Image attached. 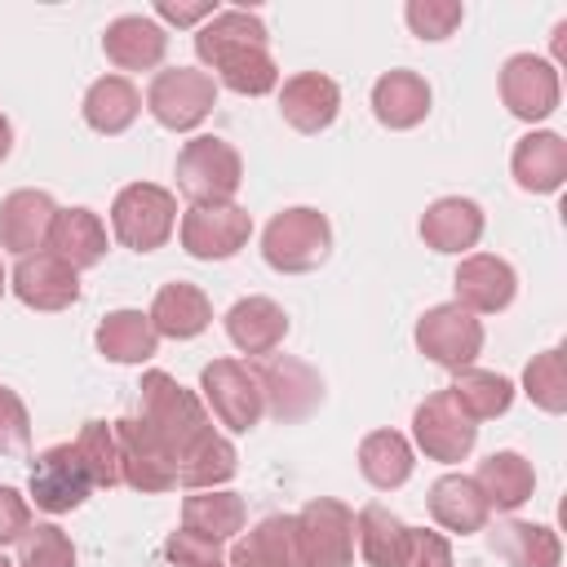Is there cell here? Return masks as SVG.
<instances>
[{
    "label": "cell",
    "mask_w": 567,
    "mask_h": 567,
    "mask_svg": "<svg viewBox=\"0 0 567 567\" xmlns=\"http://www.w3.org/2000/svg\"><path fill=\"white\" fill-rule=\"evenodd\" d=\"M408 532L412 527L399 514H390L385 505H363L354 514V545H359L368 567H403Z\"/></svg>",
    "instance_id": "36"
},
{
    "label": "cell",
    "mask_w": 567,
    "mask_h": 567,
    "mask_svg": "<svg viewBox=\"0 0 567 567\" xmlns=\"http://www.w3.org/2000/svg\"><path fill=\"white\" fill-rule=\"evenodd\" d=\"M403 22H408V31L416 40L439 44L465 22V4L461 0H408L403 4Z\"/></svg>",
    "instance_id": "42"
},
{
    "label": "cell",
    "mask_w": 567,
    "mask_h": 567,
    "mask_svg": "<svg viewBox=\"0 0 567 567\" xmlns=\"http://www.w3.org/2000/svg\"><path fill=\"white\" fill-rule=\"evenodd\" d=\"M177 226V195L155 182H128L111 204V230L133 252H155Z\"/></svg>",
    "instance_id": "4"
},
{
    "label": "cell",
    "mask_w": 567,
    "mask_h": 567,
    "mask_svg": "<svg viewBox=\"0 0 567 567\" xmlns=\"http://www.w3.org/2000/svg\"><path fill=\"white\" fill-rule=\"evenodd\" d=\"M563 35H567V22H558V27H554V58H558V62L567 58V40H563Z\"/></svg>",
    "instance_id": "49"
},
{
    "label": "cell",
    "mask_w": 567,
    "mask_h": 567,
    "mask_svg": "<svg viewBox=\"0 0 567 567\" xmlns=\"http://www.w3.org/2000/svg\"><path fill=\"white\" fill-rule=\"evenodd\" d=\"M416 350L447 368V372H461V368H474L478 350H483V323L478 315H470L465 306L456 301H443V306H430L421 319H416Z\"/></svg>",
    "instance_id": "9"
},
{
    "label": "cell",
    "mask_w": 567,
    "mask_h": 567,
    "mask_svg": "<svg viewBox=\"0 0 567 567\" xmlns=\"http://www.w3.org/2000/svg\"><path fill=\"white\" fill-rule=\"evenodd\" d=\"M341 111V89L323 71H297L279 89V115L297 133H323Z\"/></svg>",
    "instance_id": "20"
},
{
    "label": "cell",
    "mask_w": 567,
    "mask_h": 567,
    "mask_svg": "<svg viewBox=\"0 0 567 567\" xmlns=\"http://www.w3.org/2000/svg\"><path fill=\"white\" fill-rule=\"evenodd\" d=\"M4 288H9V270L0 266V297H4Z\"/></svg>",
    "instance_id": "50"
},
{
    "label": "cell",
    "mask_w": 567,
    "mask_h": 567,
    "mask_svg": "<svg viewBox=\"0 0 567 567\" xmlns=\"http://www.w3.org/2000/svg\"><path fill=\"white\" fill-rule=\"evenodd\" d=\"M102 53L120 71H155L168 53V31L151 13H120L102 31Z\"/></svg>",
    "instance_id": "19"
},
{
    "label": "cell",
    "mask_w": 567,
    "mask_h": 567,
    "mask_svg": "<svg viewBox=\"0 0 567 567\" xmlns=\"http://www.w3.org/2000/svg\"><path fill=\"white\" fill-rule=\"evenodd\" d=\"M213 71H217V80H221L230 93H239V97H261V93L279 89V66H275L270 49H235V53H226Z\"/></svg>",
    "instance_id": "38"
},
{
    "label": "cell",
    "mask_w": 567,
    "mask_h": 567,
    "mask_svg": "<svg viewBox=\"0 0 567 567\" xmlns=\"http://www.w3.org/2000/svg\"><path fill=\"white\" fill-rule=\"evenodd\" d=\"M452 288H456V306H465L470 315H501L518 292V275L496 252H470L461 257Z\"/></svg>",
    "instance_id": "16"
},
{
    "label": "cell",
    "mask_w": 567,
    "mask_h": 567,
    "mask_svg": "<svg viewBox=\"0 0 567 567\" xmlns=\"http://www.w3.org/2000/svg\"><path fill=\"white\" fill-rule=\"evenodd\" d=\"M252 217L248 208L230 204H190L177 221V239L195 261H230L239 248H248Z\"/></svg>",
    "instance_id": "8"
},
{
    "label": "cell",
    "mask_w": 567,
    "mask_h": 567,
    "mask_svg": "<svg viewBox=\"0 0 567 567\" xmlns=\"http://www.w3.org/2000/svg\"><path fill=\"white\" fill-rule=\"evenodd\" d=\"M9 151H13V128H9V120L0 115V164L9 159Z\"/></svg>",
    "instance_id": "48"
},
{
    "label": "cell",
    "mask_w": 567,
    "mask_h": 567,
    "mask_svg": "<svg viewBox=\"0 0 567 567\" xmlns=\"http://www.w3.org/2000/svg\"><path fill=\"white\" fill-rule=\"evenodd\" d=\"M217 13L213 0H195V4H177V0H155V22H173V27H204Z\"/></svg>",
    "instance_id": "47"
},
{
    "label": "cell",
    "mask_w": 567,
    "mask_h": 567,
    "mask_svg": "<svg viewBox=\"0 0 567 567\" xmlns=\"http://www.w3.org/2000/svg\"><path fill=\"white\" fill-rule=\"evenodd\" d=\"M425 501H430V518L443 532H452V536H474L492 518V509H487V501H483V492H478V483L470 474H443V478H434Z\"/></svg>",
    "instance_id": "26"
},
{
    "label": "cell",
    "mask_w": 567,
    "mask_h": 567,
    "mask_svg": "<svg viewBox=\"0 0 567 567\" xmlns=\"http://www.w3.org/2000/svg\"><path fill=\"white\" fill-rule=\"evenodd\" d=\"M53 217H58V204L49 190H9L0 199V248L13 257L49 248Z\"/></svg>",
    "instance_id": "17"
},
{
    "label": "cell",
    "mask_w": 567,
    "mask_h": 567,
    "mask_svg": "<svg viewBox=\"0 0 567 567\" xmlns=\"http://www.w3.org/2000/svg\"><path fill=\"white\" fill-rule=\"evenodd\" d=\"M235 470H239V452H235V443H230L226 434H217V430L199 434V439L177 456V483H182L186 492L221 487V483L235 478Z\"/></svg>",
    "instance_id": "33"
},
{
    "label": "cell",
    "mask_w": 567,
    "mask_h": 567,
    "mask_svg": "<svg viewBox=\"0 0 567 567\" xmlns=\"http://www.w3.org/2000/svg\"><path fill=\"white\" fill-rule=\"evenodd\" d=\"M447 394L461 403V412L470 421H496L514 403V381L501 372H487V368H461L456 381L447 385Z\"/></svg>",
    "instance_id": "37"
},
{
    "label": "cell",
    "mask_w": 567,
    "mask_h": 567,
    "mask_svg": "<svg viewBox=\"0 0 567 567\" xmlns=\"http://www.w3.org/2000/svg\"><path fill=\"white\" fill-rule=\"evenodd\" d=\"M199 390H204V408H208V412L217 416V425H226L230 434H248V430L266 416L261 385H257L252 368L239 363V359H213V363H204Z\"/></svg>",
    "instance_id": "6"
},
{
    "label": "cell",
    "mask_w": 567,
    "mask_h": 567,
    "mask_svg": "<svg viewBox=\"0 0 567 567\" xmlns=\"http://www.w3.org/2000/svg\"><path fill=\"white\" fill-rule=\"evenodd\" d=\"M27 527H31V501L18 487L0 483V549L4 545H18Z\"/></svg>",
    "instance_id": "46"
},
{
    "label": "cell",
    "mask_w": 567,
    "mask_h": 567,
    "mask_svg": "<svg viewBox=\"0 0 567 567\" xmlns=\"http://www.w3.org/2000/svg\"><path fill=\"white\" fill-rule=\"evenodd\" d=\"M0 567H13V563H9V558H4V554H0Z\"/></svg>",
    "instance_id": "51"
},
{
    "label": "cell",
    "mask_w": 567,
    "mask_h": 567,
    "mask_svg": "<svg viewBox=\"0 0 567 567\" xmlns=\"http://www.w3.org/2000/svg\"><path fill=\"white\" fill-rule=\"evenodd\" d=\"M430 102H434V93H430L425 75H416V71H408V66L385 71V75L372 84V115H377V124H385V128H394V133L416 128V124L430 115Z\"/></svg>",
    "instance_id": "24"
},
{
    "label": "cell",
    "mask_w": 567,
    "mask_h": 567,
    "mask_svg": "<svg viewBox=\"0 0 567 567\" xmlns=\"http://www.w3.org/2000/svg\"><path fill=\"white\" fill-rule=\"evenodd\" d=\"M111 430H115V447H120V483H128L142 496L177 487V456L146 430L142 416H120V421H111Z\"/></svg>",
    "instance_id": "11"
},
{
    "label": "cell",
    "mask_w": 567,
    "mask_h": 567,
    "mask_svg": "<svg viewBox=\"0 0 567 567\" xmlns=\"http://www.w3.org/2000/svg\"><path fill=\"white\" fill-rule=\"evenodd\" d=\"M523 394L549 416L567 412V372H563V350L558 346L532 354V363L523 368Z\"/></svg>",
    "instance_id": "39"
},
{
    "label": "cell",
    "mask_w": 567,
    "mask_h": 567,
    "mask_svg": "<svg viewBox=\"0 0 567 567\" xmlns=\"http://www.w3.org/2000/svg\"><path fill=\"white\" fill-rule=\"evenodd\" d=\"M137 394H142V412H137V416L146 421V430H151L173 456H182L199 434L213 430L204 399H199L195 390H186V385H182L173 372H164V368L142 372Z\"/></svg>",
    "instance_id": "1"
},
{
    "label": "cell",
    "mask_w": 567,
    "mask_h": 567,
    "mask_svg": "<svg viewBox=\"0 0 567 567\" xmlns=\"http://www.w3.org/2000/svg\"><path fill=\"white\" fill-rule=\"evenodd\" d=\"M31 447V416L18 390L0 385V456H18Z\"/></svg>",
    "instance_id": "44"
},
{
    "label": "cell",
    "mask_w": 567,
    "mask_h": 567,
    "mask_svg": "<svg viewBox=\"0 0 567 567\" xmlns=\"http://www.w3.org/2000/svg\"><path fill=\"white\" fill-rule=\"evenodd\" d=\"M509 173L518 182V190L527 195H554L567 182V142L554 128H532L527 137L514 142L509 155Z\"/></svg>",
    "instance_id": "21"
},
{
    "label": "cell",
    "mask_w": 567,
    "mask_h": 567,
    "mask_svg": "<svg viewBox=\"0 0 567 567\" xmlns=\"http://www.w3.org/2000/svg\"><path fill=\"white\" fill-rule=\"evenodd\" d=\"M226 337L239 354H275L288 337V315L270 297H239L226 310Z\"/></svg>",
    "instance_id": "23"
},
{
    "label": "cell",
    "mask_w": 567,
    "mask_h": 567,
    "mask_svg": "<svg viewBox=\"0 0 567 567\" xmlns=\"http://www.w3.org/2000/svg\"><path fill=\"white\" fill-rule=\"evenodd\" d=\"M492 554L505 567H558L563 563V540L554 527L545 523H527V518H505L492 527L487 536Z\"/></svg>",
    "instance_id": "28"
},
{
    "label": "cell",
    "mask_w": 567,
    "mask_h": 567,
    "mask_svg": "<svg viewBox=\"0 0 567 567\" xmlns=\"http://www.w3.org/2000/svg\"><path fill=\"white\" fill-rule=\"evenodd\" d=\"M9 288L27 310L53 315V310H66L80 301V270L71 261H62L58 252L40 248V252L18 257V266L9 270Z\"/></svg>",
    "instance_id": "15"
},
{
    "label": "cell",
    "mask_w": 567,
    "mask_h": 567,
    "mask_svg": "<svg viewBox=\"0 0 567 567\" xmlns=\"http://www.w3.org/2000/svg\"><path fill=\"white\" fill-rule=\"evenodd\" d=\"M416 452L399 430H372L359 443V474L377 487V492H394L412 478Z\"/></svg>",
    "instance_id": "35"
},
{
    "label": "cell",
    "mask_w": 567,
    "mask_h": 567,
    "mask_svg": "<svg viewBox=\"0 0 567 567\" xmlns=\"http://www.w3.org/2000/svg\"><path fill=\"white\" fill-rule=\"evenodd\" d=\"M558 97H563V84H558V66L536 58V53H514L505 58L501 66V102L514 120L523 124H536V120H549L558 111Z\"/></svg>",
    "instance_id": "14"
},
{
    "label": "cell",
    "mask_w": 567,
    "mask_h": 567,
    "mask_svg": "<svg viewBox=\"0 0 567 567\" xmlns=\"http://www.w3.org/2000/svg\"><path fill=\"white\" fill-rule=\"evenodd\" d=\"M226 567H306L297 514H270L226 554Z\"/></svg>",
    "instance_id": "18"
},
{
    "label": "cell",
    "mask_w": 567,
    "mask_h": 567,
    "mask_svg": "<svg viewBox=\"0 0 567 567\" xmlns=\"http://www.w3.org/2000/svg\"><path fill=\"white\" fill-rule=\"evenodd\" d=\"M93 496V478L75 452V443H53L35 452L27 474V501L44 514H71Z\"/></svg>",
    "instance_id": "7"
},
{
    "label": "cell",
    "mask_w": 567,
    "mask_h": 567,
    "mask_svg": "<svg viewBox=\"0 0 567 567\" xmlns=\"http://www.w3.org/2000/svg\"><path fill=\"white\" fill-rule=\"evenodd\" d=\"M75 452L93 478V487H115L120 483V447H115V430L106 421H84L75 434Z\"/></svg>",
    "instance_id": "40"
},
{
    "label": "cell",
    "mask_w": 567,
    "mask_h": 567,
    "mask_svg": "<svg viewBox=\"0 0 567 567\" xmlns=\"http://www.w3.org/2000/svg\"><path fill=\"white\" fill-rule=\"evenodd\" d=\"M93 341H97V354L111 359V363H146L159 350V332L151 328L146 310H111V315H102Z\"/></svg>",
    "instance_id": "30"
},
{
    "label": "cell",
    "mask_w": 567,
    "mask_h": 567,
    "mask_svg": "<svg viewBox=\"0 0 567 567\" xmlns=\"http://www.w3.org/2000/svg\"><path fill=\"white\" fill-rule=\"evenodd\" d=\"M151 328L159 332V337H168V341H190V337H199L208 323H213V301H208V292L199 288V284H190V279H173V284H164L159 292H155V301H151Z\"/></svg>",
    "instance_id": "22"
},
{
    "label": "cell",
    "mask_w": 567,
    "mask_h": 567,
    "mask_svg": "<svg viewBox=\"0 0 567 567\" xmlns=\"http://www.w3.org/2000/svg\"><path fill=\"white\" fill-rule=\"evenodd\" d=\"M213 102H217V80L199 66H164L151 75V89H146V111L168 133L199 128Z\"/></svg>",
    "instance_id": "5"
},
{
    "label": "cell",
    "mask_w": 567,
    "mask_h": 567,
    "mask_svg": "<svg viewBox=\"0 0 567 567\" xmlns=\"http://www.w3.org/2000/svg\"><path fill=\"white\" fill-rule=\"evenodd\" d=\"M18 567H75V545L58 523H31L18 540Z\"/></svg>",
    "instance_id": "41"
},
{
    "label": "cell",
    "mask_w": 567,
    "mask_h": 567,
    "mask_svg": "<svg viewBox=\"0 0 567 567\" xmlns=\"http://www.w3.org/2000/svg\"><path fill=\"white\" fill-rule=\"evenodd\" d=\"M421 239L434 252H470L483 239V208L465 195H443L421 213Z\"/></svg>",
    "instance_id": "25"
},
{
    "label": "cell",
    "mask_w": 567,
    "mask_h": 567,
    "mask_svg": "<svg viewBox=\"0 0 567 567\" xmlns=\"http://www.w3.org/2000/svg\"><path fill=\"white\" fill-rule=\"evenodd\" d=\"M252 377H257V385H261L266 412H270L275 421H284V425L310 416V412L323 403V377H319L310 363L292 359V354H261V359L252 363Z\"/></svg>",
    "instance_id": "10"
},
{
    "label": "cell",
    "mask_w": 567,
    "mask_h": 567,
    "mask_svg": "<svg viewBox=\"0 0 567 567\" xmlns=\"http://www.w3.org/2000/svg\"><path fill=\"white\" fill-rule=\"evenodd\" d=\"M270 44V31L257 13L248 9H217L204 27H195V58L213 71L226 53L235 49H266Z\"/></svg>",
    "instance_id": "27"
},
{
    "label": "cell",
    "mask_w": 567,
    "mask_h": 567,
    "mask_svg": "<svg viewBox=\"0 0 567 567\" xmlns=\"http://www.w3.org/2000/svg\"><path fill=\"white\" fill-rule=\"evenodd\" d=\"M80 111H84V124H89L93 133H102V137H120V133L137 120V111H142V93L133 89L128 75H102V80L89 84Z\"/></svg>",
    "instance_id": "31"
},
{
    "label": "cell",
    "mask_w": 567,
    "mask_h": 567,
    "mask_svg": "<svg viewBox=\"0 0 567 567\" xmlns=\"http://www.w3.org/2000/svg\"><path fill=\"white\" fill-rule=\"evenodd\" d=\"M403 567H456L447 536H443V532H430V527H412V532H408Z\"/></svg>",
    "instance_id": "45"
},
{
    "label": "cell",
    "mask_w": 567,
    "mask_h": 567,
    "mask_svg": "<svg viewBox=\"0 0 567 567\" xmlns=\"http://www.w3.org/2000/svg\"><path fill=\"white\" fill-rule=\"evenodd\" d=\"M49 252L71 261L75 270H89L106 257V226L93 208H58L49 230Z\"/></svg>",
    "instance_id": "32"
},
{
    "label": "cell",
    "mask_w": 567,
    "mask_h": 567,
    "mask_svg": "<svg viewBox=\"0 0 567 567\" xmlns=\"http://www.w3.org/2000/svg\"><path fill=\"white\" fill-rule=\"evenodd\" d=\"M412 439L430 461H465L478 443V421H470L461 412V403L447 390H434L425 403H416L412 412Z\"/></svg>",
    "instance_id": "12"
},
{
    "label": "cell",
    "mask_w": 567,
    "mask_h": 567,
    "mask_svg": "<svg viewBox=\"0 0 567 567\" xmlns=\"http://www.w3.org/2000/svg\"><path fill=\"white\" fill-rule=\"evenodd\" d=\"M164 554H168L173 567H226V549H221V540L195 536V532H186V527L168 532Z\"/></svg>",
    "instance_id": "43"
},
{
    "label": "cell",
    "mask_w": 567,
    "mask_h": 567,
    "mask_svg": "<svg viewBox=\"0 0 567 567\" xmlns=\"http://www.w3.org/2000/svg\"><path fill=\"white\" fill-rule=\"evenodd\" d=\"M239 182H244V159L226 137L199 133L177 151V190L190 204H230Z\"/></svg>",
    "instance_id": "3"
},
{
    "label": "cell",
    "mask_w": 567,
    "mask_h": 567,
    "mask_svg": "<svg viewBox=\"0 0 567 567\" xmlns=\"http://www.w3.org/2000/svg\"><path fill=\"white\" fill-rule=\"evenodd\" d=\"M306 567H350L354 563V509L337 496H315L297 514Z\"/></svg>",
    "instance_id": "13"
},
{
    "label": "cell",
    "mask_w": 567,
    "mask_h": 567,
    "mask_svg": "<svg viewBox=\"0 0 567 567\" xmlns=\"http://www.w3.org/2000/svg\"><path fill=\"white\" fill-rule=\"evenodd\" d=\"M474 483H478L487 509L514 514L518 505L532 501V492H536V470H532V461H527L523 452H509V447H505V452H492L487 461H478Z\"/></svg>",
    "instance_id": "29"
},
{
    "label": "cell",
    "mask_w": 567,
    "mask_h": 567,
    "mask_svg": "<svg viewBox=\"0 0 567 567\" xmlns=\"http://www.w3.org/2000/svg\"><path fill=\"white\" fill-rule=\"evenodd\" d=\"M248 523V505L239 492H226V487H208V492H190L182 501V527L195 532V536H208V540H230L239 536Z\"/></svg>",
    "instance_id": "34"
},
{
    "label": "cell",
    "mask_w": 567,
    "mask_h": 567,
    "mask_svg": "<svg viewBox=\"0 0 567 567\" xmlns=\"http://www.w3.org/2000/svg\"><path fill=\"white\" fill-rule=\"evenodd\" d=\"M328 252H332V221L310 204L279 208L261 230V257L279 275H310L328 261Z\"/></svg>",
    "instance_id": "2"
}]
</instances>
